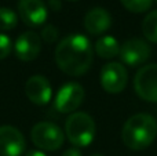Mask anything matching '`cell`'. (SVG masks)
<instances>
[{
    "instance_id": "8fae6325",
    "label": "cell",
    "mask_w": 157,
    "mask_h": 156,
    "mask_svg": "<svg viewBox=\"0 0 157 156\" xmlns=\"http://www.w3.org/2000/svg\"><path fill=\"white\" fill-rule=\"evenodd\" d=\"M18 14L28 26H40L46 22L48 11L43 0H18Z\"/></svg>"
},
{
    "instance_id": "ffe728a7",
    "label": "cell",
    "mask_w": 157,
    "mask_h": 156,
    "mask_svg": "<svg viewBox=\"0 0 157 156\" xmlns=\"http://www.w3.org/2000/svg\"><path fill=\"white\" fill-rule=\"evenodd\" d=\"M62 156H81V152L78 151V148H69L63 152Z\"/></svg>"
},
{
    "instance_id": "30bf717a",
    "label": "cell",
    "mask_w": 157,
    "mask_h": 156,
    "mask_svg": "<svg viewBox=\"0 0 157 156\" xmlns=\"http://www.w3.org/2000/svg\"><path fill=\"white\" fill-rule=\"evenodd\" d=\"M15 55L18 60L24 62H29L39 57L41 51V37L35 32H24L19 35L14 44Z\"/></svg>"
},
{
    "instance_id": "d6986e66",
    "label": "cell",
    "mask_w": 157,
    "mask_h": 156,
    "mask_svg": "<svg viewBox=\"0 0 157 156\" xmlns=\"http://www.w3.org/2000/svg\"><path fill=\"white\" fill-rule=\"evenodd\" d=\"M58 36H59V32H58V29L54 25H47L41 30V39L46 43H54V41H57Z\"/></svg>"
},
{
    "instance_id": "d4e9b609",
    "label": "cell",
    "mask_w": 157,
    "mask_h": 156,
    "mask_svg": "<svg viewBox=\"0 0 157 156\" xmlns=\"http://www.w3.org/2000/svg\"><path fill=\"white\" fill-rule=\"evenodd\" d=\"M155 2H156V3H157V0H155Z\"/></svg>"
},
{
    "instance_id": "277c9868",
    "label": "cell",
    "mask_w": 157,
    "mask_h": 156,
    "mask_svg": "<svg viewBox=\"0 0 157 156\" xmlns=\"http://www.w3.org/2000/svg\"><path fill=\"white\" fill-rule=\"evenodd\" d=\"M32 142L40 151H57L62 146L65 134L59 126L51 122H39L30 131Z\"/></svg>"
},
{
    "instance_id": "44dd1931",
    "label": "cell",
    "mask_w": 157,
    "mask_h": 156,
    "mask_svg": "<svg viewBox=\"0 0 157 156\" xmlns=\"http://www.w3.org/2000/svg\"><path fill=\"white\" fill-rule=\"evenodd\" d=\"M25 156H47L43 151H39V149H35V151H29Z\"/></svg>"
},
{
    "instance_id": "8992f818",
    "label": "cell",
    "mask_w": 157,
    "mask_h": 156,
    "mask_svg": "<svg viewBox=\"0 0 157 156\" xmlns=\"http://www.w3.org/2000/svg\"><path fill=\"white\" fill-rule=\"evenodd\" d=\"M84 88L76 82H69L58 90L54 107L59 113H73L84 99Z\"/></svg>"
},
{
    "instance_id": "4fadbf2b",
    "label": "cell",
    "mask_w": 157,
    "mask_h": 156,
    "mask_svg": "<svg viewBox=\"0 0 157 156\" xmlns=\"http://www.w3.org/2000/svg\"><path fill=\"white\" fill-rule=\"evenodd\" d=\"M112 25V17L102 7L91 8L84 17V28L92 36L103 35Z\"/></svg>"
},
{
    "instance_id": "2e32d148",
    "label": "cell",
    "mask_w": 157,
    "mask_h": 156,
    "mask_svg": "<svg viewBox=\"0 0 157 156\" xmlns=\"http://www.w3.org/2000/svg\"><path fill=\"white\" fill-rule=\"evenodd\" d=\"M18 24V15L11 8L0 7V30H11Z\"/></svg>"
},
{
    "instance_id": "3957f363",
    "label": "cell",
    "mask_w": 157,
    "mask_h": 156,
    "mask_svg": "<svg viewBox=\"0 0 157 156\" xmlns=\"http://www.w3.org/2000/svg\"><path fill=\"white\" fill-rule=\"evenodd\" d=\"M95 122L88 113L73 112L65 123V134L76 148L88 146L95 138Z\"/></svg>"
},
{
    "instance_id": "ac0fdd59",
    "label": "cell",
    "mask_w": 157,
    "mask_h": 156,
    "mask_svg": "<svg viewBox=\"0 0 157 156\" xmlns=\"http://www.w3.org/2000/svg\"><path fill=\"white\" fill-rule=\"evenodd\" d=\"M13 49V41L6 33H0V60H4L10 55Z\"/></svg>"
},
{
    "instance_id": "9a60e30c",
    "label": "cell",
    "mask_w": 157,
    "mask_h": 156,
    "mask_svg": "<svg viewBox=\"0 0 157 156\" xmlns=\"http://www.w3.org/2000/svg\"><path fill=\"white\" fill-rule=\"evenodd\" d=\"M144 36L150 43H157V10L150 11L142 22Z\"/></svg>"
},
{
    "instance_id": "5b68a950",
    "label": "cell",
    "mask_w": 157,
    "mask_h": 156,
    "mask_svg": "<svg viewBox=\"0 0 157 156\" xmlns=\"http://www.w3.org/2000/svg\"><path fill=\"white\" fill-rule=\"evenodd\" d=\"M134 90L144 101L157 102V64L145 65L136 72Z\"/></svg>"
},
{
    "instance_id": "603a6c76",
    "label": "cell",
    "mask_w": 157,
    "mask_h": 156,
    "mask_svg": "<svg viewBox=\"0 0 157 156\" xmlns=\"http://www.w3.org/2000/svg\"><path fill=\"white\" fill-rule=\"evenodd\" d=\"M91 156H103V155H101V154H94V155H91Z\"/></svg>"
},
{
    "instance_id": "cb8c5ba5",
    "label": "cell",
    "mask_w": 157,
    "mask_h": 156,
    "mask_svg": "<svg viewBox=\"0 0 157 156\" xmlns=\"http://www.w3.org/2000/svg\"><path fill=\"white\" fill-rule=\"evenodd\" d=\"M69 2H77V0H69Z\"/></svg>"
},
{
    "instance_id": "7402d4cb",
    "label": "cell",
    "mask_w": 157,
    "mask_h": 156,
    "mask_svg": "<svg viewBox=\"0 0 157 156\" xmlns=\"http://www.w3.org/2000/svg\"><path fill=\"white\" fill-rule=\"evenodd\" d=\"M50 6H51L54 10H59V8H61L59 0H50Z\"/></svg>"
},
{
    "instance_id": "6da1fadb",
    "label": "cell",
    "mask_w": 157,
    "mask_h": 156,
    "mask_svg": "<svg viewBox=\"0 0 157 156\" xmlns=\"http://www.w3.org/2000/svg\"><path fill=\"white\" fill-rule=\"evenodd\" d=\"M94 60L92 46L84 35L73 33L57 44L55 62L63 73L81 76L90 69Z\"/></svg>"
},
{
    "instance_id": "7c38bea8",
    "label": "cell",
    "mask_w": 157,
    "mask_h": 156,
    "mask_svg": "<svg viewBox=\"0 0 157 156\" xmlns=\"http://www.w3.org/2000/svg\"><path fill=\"white\" fill-rule=\"evenodd\" d=\"M25 94L28 99L36 105H46L51 101L52 88L50 82L41 75H33L25 84Z\"/></svg>"
},
{
    "instance_id": "5bb4252c",
    "label": "cell",
    "mask_w": 157,
    "mask_h": 156,
    "mask_svg": "<svg viewBox=\"0 0 157 156\" xmlns=\"http://www.w3.org/2000/svg\"><path fill=\"white\" fill-rule=\"evenodd\" d=\"M95 53L103 60H112L120 53V44L113 36H102L95 43Z\"/></svg>"
},
{
    "instance_id": "9c48e42d",
    "label": "cell",
    "mask_w": 157,
    "mask_h": 156,
    "mask_svg": "<svg viewBox=\"0 0 157 156\" xmlns=\"http://www.w3.org/2000/svg\"><path fill=\"white\" fill-rule=\"evenodd\" d=\"M25 138L14 126H0V156H21L25 151Z\"/></svg>"
},
{
    "instance_id": "e0dca14e",
    "label": "cell",
    "mask_w": 157,
    "mask_h": 156,
    "mask_svg": "<svg viewBox=\"0 0 157 156\" xmlns=\"http://www.w3.org/2000/svg\"><path fill=\"white\" fill-rule=\"evenodd\" d=\"M123 7L127 8L130 13L142 14L147 11L153 4V0H120Z\"/></svg>"
},
{
    "instance_id": "52a82bcc",
    "label": "cell",
    "mask_w": 157,
    "mask_h": 156,
    "mask_svg": "<svg viewBox=\"0 0 157 156\" xmlns=\"http://www.w3.org/2000/svg\"><path fill=\"white\" fill-rule=\"evenodd\" d=\"M150 53H152V49L146 40L132 37L120 46L119 57L123 64L131 66V68H135V66H139L146 62L147 58L150 57Z\"/></svg>"
},
{
    "instance_id": "7a4b0ae2",
    "label": "cell",
    "mask_w": 157,
    "mask_h": 156,
    "mask_svg": "<svg viewBox=\"0 0 157 156\" xmlns=\"http://www.w3.org/2000/svg\"><path fill=\"white\" fill-rule=\"evenodd\" d=\"M157 137V120L147 113H136L124 123L121 140L132 151H144Z\"/></svg>"
},
{
    "instance_id": "ba28073f",
    "label": "cell",
    "mask_w": 157,
    "mask_h": 156,
    "mask_svg": "<svg viewBox=\"0 0 157 156\" xmlns=\"http://www.w3.org/2000/svg\"><path fill=\"white\" fill-rule=\"evenodd\" d=\"M128 73L121 62H109L101 71V86L106 93H121L127 86Z\"/></svg>"
}]
</instances>
